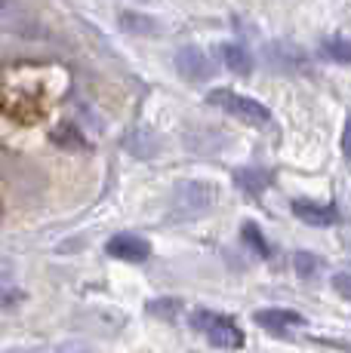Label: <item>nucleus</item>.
Segmentation results:
<instances>
[{"mask_svg": "<svg viewBox=\"0 0 351 353\" xmlns=\"http://www.w3.org/2000/svg\"><path fill=\"white\" fill-rule=\"evenodd\" d=\"M207 101H210L213 108H222V111L231 114V117L244 120V123L272 126V111H268L262 101L247 99V96H240V92H231V90H210V92H207Z\"/></svg>", "mask_w": 351, "mask_h": 353, "instance_id": "obj_1", "label": "nucleus"}, {"mask_svg": "<svg viewBox=\"0 0 351 353\" xmlns=\"http://www.w3.org/2000/svg\"><path fill=\"white\" fill-rule=\"evenodd\" d=\"M240 236H244V240H247V246L253 249V252L259 255V258H268V255H272V246H268V243H265V236H262V230L256 228L253 221H247V225L240 228Z\"/></svg>", "mask_w": 351, "mask_h": 353, "instance_id": "obj_12", "label": "nucleus"}, {"mask_svg": "<svg viewBox=\"0 0 351 353\" xmlns=\"http://www.w3.org/2000/svg\"><path fill=\"white\" fill-rule=\"evenodd\" d=\"M6 353H16V350H6Z\"/></svg>", "mask_w": 351, "mask_h": 353, "instance_id": "obj_18", "label": "nucleus"}, {"mask_svg": "<svg viewBox=\"0 0 351 353\" xmlns=\"http://www.w3.org/2000/svg\"><path fill=\"white\" fill-rule=\"evenodd\" d=\"M59 353H90V350H84V347H65V350H59Z\"/></svg>", "mask_w": 351, "mask_h": 353, "instance_id": "obj_17", "label": "nucleus"}, {"mask_svg": "<svg viewBox=\"0 0 351 353\" xmlns=\"http://www.w3.org/2000/svg\"><path fill=\"white\" fill-rule=\"evenodd\" d=\"M342 154L351 160V117H345V126H342Z\"/></svg>", "mask_w": 351, "mask_h": 353, "instance_id": "obj_15", "label": "nucleus"}, {"mask_svg": "<svg viewBox=\"0 0 351 353\" xmlns=\"http://www.w3.org/2000/svg\"><path fill=\"white\" fill-rule=\"evenodd\" d=\"M333 289L339 292L342 298H345V301H351V270H339V274H333Z\"/></svg>", "mask_w": 351, "mask_h": 353, "instance_id": "obj_14", "label": "nucleus"}, {"mask_svg": "<svg viewBox=\"0 0 351 353\" xmlns=\"http://www.w3.org/2000/svg\"><path fill=\"white\" fill-rule=\"evenodd\" d=\"M321 50L327 52V59H333V62L351 65V40L342 37V34H330V37H323Z\"/></svg>", "mask_w": 351, "mask_h": 353, "instance_id": "obj_10", "label": "nucleus"}, {"mask_svg": "<svg viewBox=\"0 0 351 353\" xmlns=\"http://www.w3.org/2000/svg\"><path fill=\"white\" fill-rule=\"evenodd\" d=\"M191 325L198 332H204L207 341L219 350H240L244 347V332L222 314H213V310H194Z\"/></svg>", "mask_w": 351, "mask_h": 353, "instance_id": "obj_2", "label": "nucleus"}, {"mask_svg": "<svg viewBox=\"0 0 351 353\" xmlns=\"http://www.w3.org/2000/svg\"><path fill=\"white\" fill-rule=\"evenodd\" d=\"M293 215L312 228H330L339 221V212L333 206H321V203H312V200H293Z\"/></svg>", "mask_w": 351, "mask_h": 353, "instance_id": "obj_7", "label": "nucleus"}, {"mask_svg": "<svg viewBox=\"0 0 351 353\" xmlns=\"http://www.w3.org/2000/svg\"><path fill=\"white\" fill-rule=\"evenodd\" d=\"M293 268L299 276H314L317 268H323V261L317 255H308V252H296L293 255Z\"/></svg>", "mask_w": 351, "mask_h": 353, "instance_id": "obj_13", "label": "nucleus"}, {"mask_svg": "<svg viewBox=\"0 0 351 353\" xmlns=\"http://www.w3.org/2000/svg\"><path fill=\"white\" fill-rule=\"evenodd\" d=\"M216 203H219V188L210 185V181H182L173 194V206L179 209L182 215L207 212Z\"/></svg>", "mask_w": 351, "mask_h": 353, "instance_id": "obj_3", "label": "nucleus"}, {"mask_svg": "<svg viewBox=\"0 0 351 353\" xmlns=\"http://www.w3.org/2000/svg\"><path fill=\"white\" fill-rule=\"evenodd\" d=\"M105 252L111 258H117V261H145L151 255V246L136 234H114L105 243Z\"/></svg>", "mask_w": 351, "mask_h": 353, "instance_id": "obj_6", "label": "nucleus"}, {"mask_svg": "<svg viewBox=\"0 0 351 353\" xmlns=\"http://www.w3.org/2000/svg\"><path fill=\"white\" fill-rule=\"evenodd\" d=\"M238 185L244 188L247 194L259 196L262 191H265V185H268V175L259 172V169H240V172H238Z\"/></svg>", "mask_w": 351, "mask_h": 353, "instance_id": "obj_11", "label": "nucleus"}, {"mask_svg": "<svg viewBox=\"0 0 351 353\" xmlns=\"http://www.w3.org/2000/svg\"><path fill=\"white\" fill-rule=\"evenodd\" d=\"M117 25L126 34H133V37H148V34H158L160 31V25L154 22L151 16H145V12H136V10H124V12H120Z\"/></svg>", "mask_w": 351, "mask_h": 353, "instance_id": "obj_8", "label": "nucleus"}, {"mask_svg": "<svg viewBox=\"0 0 351 353\" xmlns=\"http://www.w3.org/2000/svg\"><path fill=\"white\" fill-rule=\"evenodd\" d=\"M219 59H222V65H225L228 71L240 74V77L253 71V62H249L247 50H244V46H238V43H222L219 46Z\"/></svg>", "mask_w": 351, "mask_h": 353, "instance_id": "obj_9", "label": "nucleus"}, {"mask_svg": "<svg viewBox=\"0 0 351 353\" xmlns=\"http://www.w3.org/2000/svg\"><path fill=\"white\" fill-rule=\"evenodd\" d=\"M253 320L259 323L262 329L274 332V335H287V332L305 325V316L296 314V310H290V307H262V310L253 314Z\"/></svg>", "mask_w": 351, "mask_h": 353, "instance_id": "obj_5", "label": "nucleus"}, {"mask_svg": "<svg viewBox=\"0 0 351 353\" xmlns=\"http://www.w3.org/2000/svg\"><path fill=\"white\" fill-rule=\"evenodd\" d=\"M148 310H151V314H164V310L176 314V310H179V301H154V304H148Z\"/></svg>", "mask_w": 351, "mask_h": 353, "instance_id": "obj_16", "label": "nucleus"}, {"mask_svg": "<svg viewBox=\"0 0 351 353\" xmlns=\"http://www.w3.org/2000/svg\"><path fill=\"white\" fill-rule=\"evenodd\" d=\"M176 71H179L188 83H207L216 68L204 50H198V46H182V50L176 52Z\"/></svg>", "mask_w": 351, "mask_h": 353, "instance_id": "obj_4", "label": "nucleus"}]
</instances>
